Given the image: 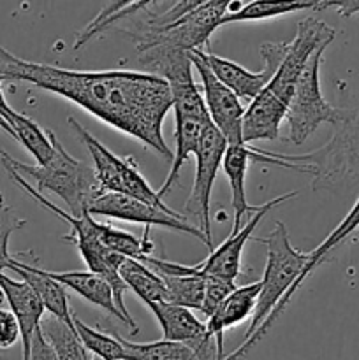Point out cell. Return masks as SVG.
<instances>
[{"mask_svg": "<svg viewBox=\"0 0 359 360\" xmlns=\"http://www.w3.org/2000/svg\"><path fill=\"white\" fill-rule=\"evenodd\" d=\"M88 214L90 217L101 214V217L115 218V220L129 221V224H141L144 225V229L162 227L172 232H182V234H189L199 239L204 246H208L210 252L213 250L204 232L197 225L190 224L185 214H180L176 211L158 210V207L150 206V204L125 195V193L104 192L94 200V204L88 210Z\"/></svg>", "mask_w": 359, "mask_h": 360, "instance_id": "9", "label": "cell"}, {"mask_svg": "<svg viewBox=\"0 0 359 360\" xmlns=\"http://www.w3.org/2000/svg\"><path fill=\"white\" fill-rule=\"evenodd\" d=\"M120 343L125 348V360H199L192 348L178 341L132 343L120 338Z\"/></svg>", "mask_w": 359, "mask_h": 360, "instance_id": "24", "label": "cell"}, {"mask_svg": "<svg viewBox=\"0 0 359 360\" xmlns=\"http://www.w3.org/2000/svg\"><path fill=\"white\" fill-rule=\"evenodd\" d=\"M7 123L14 130L16 141H20L28 153L35 158L37 165H46L56 153V136L53 132H44L34 120L21 115L18 111H11L7 116Z\"/></svg>", "mask_w": 359, "mask_h": 360, "instance_id": "18", "label": "cell"}, {"mask_svg": "<svg viewBox=\"0 0 359 360\" xmlns=\"http://www.w3.org/2000/svg\"><path fill=\"white\" fill-rule=\"evenodd\" d=\"M137 2H141V0H108V2L104 4V7L99 11L97 16H95L94 20H92L90 23H88L87 27L80 32L77 39H83L84 35L90 34L92 30H95L97 27H101L104 21H108L109 18H113L115 14H118V13H122V11L129 9L130 6H134V4H137Z\"/></svg>", "mask_w": 359, "mask_h": 360, "instance_id": "29", "label": "cell"}, {"mask_svg": "<svg viewBox=\"0 0 359 360\" xmlns=\"http://www.w3.org/2000/svg\"><path fill=\"white\" fill-rule=\"evenodd\" d=\"M326 49H317L308 60L296 83L285 112L289 130L287 141L296 146H301L322 123L334 125L340 116V108H333L320 90V63Z\"/></svg>", "mask_w": 359, "mask_h": 360, "instance_id": "7", "label": "cell"}, {"mask_svg": "<svg viewBox=\"0 0 359 360\" xmlns=\"http://www.w3.org/2000/svg\"><path fill=\"white\" fill-rule=\"evenodd\" d=\"M0 162L23 178H30L39 192H51L58 195L74 217H84L99 195L104 193L94 167L67 153L63 144L56 139V153L46 165H28L18 162L0 150Z\"/></svg>", "mask_w": 359, "mask_h": 360, "instance_id": "5", "label": "cell"}, {"mask_svg": "<svg viewBox=\"0 0 359 360\" xmlns=\"http://www.w3.org/2000/svg\"><path fill=\"white\" fill-rule=\"evenodd\" d=\"M120 276L127 288H130L146 306L153 304V302H168V290H165L160 274L155 273L141 260L125 257L120 266Z\"/></svg>", "mask_w": 359, "mask_h": 360, "instance_id": "19", "label": "cell"}, {"mask_svg": "<svg viewBox=\"0 0 359 360\" xmlns=\"http://www.w3.org/2000/svg\"><path fill=\"white\" fill-rule=\"evenodd\" d=\"M150 229H144L143 238H136V236L129 234L125 231L113 227V225L99 224L95 225V234L97 239L106 246V248L113 250V252L120 253L129 259H143V257L151 255L153 252V241L150 239Z\"/></svg>", "mask_w": 359, "mask_h": 360, "instance_id": "22", "label": "cell"}, {"mask_svg": "<svg viewBox=\"0 0 359 360\" xmlns=\"http://www.w3.org/2000/svg\"><path fill=\"white\" fill-rule=\"evenodd\" d=\"M296 195H298V192H287L284 195L275 197V199L266 200L264 204L257 206V210L250 214L246 224H243L239 231H231V234L225 238V241L218 248L211 250L210 257L203 260V262L196 264V266H183V264L169 262V260L157 259V257L151 255L143 257L139 260L146 264L148 267H151L157 274H199L203 278H218V280L236 281L239 271H241L243 246L252 238V232L256 231L257 225L260 224V220L267 213H271L275 207Z\"/></svg>", "mask_w": 359, "mask_h": 360, "instance_id": "6", "label": "cell"}, {"mask_svg": "<svg viewBox=\"0 0 359 360\" xmlns=\"http://www.w3.org/2000/svg\"><path fill=\"white\" fill-rule=\"evenodd\" d=\"M0 287L6 292L7 304L11 311L16 316L21 330V360H27L30 354V343L34 334L41 327L42 319H44L46 308L37 297L32 287L25 283L23 280L16 281L13 278L0 273Z\"/></svg>", "mask_w": 359, "mask_h": 360, "instance_id": "13", "label": "cell"}, {"mask_svg": "<svg viewBox=\"0 0 359 360\" xmlns=\"http://www.w3.org/2000/svg\"><path fill=\"white\" fill-rule=\"evenodd\" d=\"M319 0H252L234 13H227L220 21L222 25L239 23V21H259L284 14L298 13L305 9H317Z\"/></svg>", "mask_w": 359, "mask_h": 360, "instance_id": "20", "label": "cell"}, {"mask_svg": "<svg viewBox=\"0 0 359 360\" xmlns=\"http://www.w3.org/2000/svg\"><path fill=\"white\" fill-rule=\"evenodd\" d=\"M4 76L2 74H0V116H2L4 120H6L7 122V116H9V112L13 111V108H11L9 104H7V101H6V95H4V90H2V83H4Z\"/></svg>", "mask_w": 359, "mask_h": 360, "instance_id": "33", "label": "cell"}, {"mask_svg": "<svg viewBox=\"0 0 359 360\" xmlns=\"http://www.w3.org/2000/svg\"><path fill=\"white\" fill-rule=\"evenodd\" d=\"M333 136L324 146L303 155H285L260 150L264 164L294 169L313 178V188L320 185L351 186L359 183V105L340 109Z\"/></svg>", "mask_w": 359, "mask_h": 360, "instance_id": "4", "label": "cell"}, {"mask_svg": "<svg viewBox=\"0 0 359 360\" xmlns=\"http://www.w3.org/2000/svg\"><path fill=\"white\" fill-rule=\"evenodd\" d=\"M27 224L21 220L13 207L6 202L4 195L0 193V273L4 269H9V262L13 255L9 253V239L16 229L23 227Z\"/></svg>", "mask_w": 359, "mask_h": 360, "instance_id": "27", "label": "cell"}, {"mask_svg": "<svg viewBox=\"0 0 359 360\" xmlns=\"http://www.w3.org/2000/svg\"><path fill=\"white\" fill-rule=\"evenodd\" d=\"M336 37V30L317 18H305L298 23V32L267 86L253 98L243 116V141H273L280 136L289 102L296 83L313 53L327 48Z\"/></svg>", "mask_w": 359, "mask_h": 360, "instance_id": "2", "label": "cell"}, {"mask_svg": "<svg viewBox=\"0 0 359 360\" xmlns=\"http://www.w3.org/2000/svg\"><path fill=\"white\" fill-rule=\"evenodd\" d=\"M194 69L197 70L203 84V98L206 104L211 123L217 127L218 132L225 137L227 144H245L243 141V116L245 108L241 101L236 97L234 91L229 90L220 79L213 74L208 65L206 51L194 49L190 51Z\"/></svg>", "mask_w": 359, "mask_h": 360, "instance_id": "10", "label": "cell"}, {"mask_svg": "<svg viewBox=\"0 0 359 360\" xmlns=\"http://www.w3.org/2000/svg\"><path fill=\"white\" fill-rule=\"evenodd\" d=\"M355 229H359V197L358 200H355L354 206H352V210L347 213V217L338 224V227L334 229V231L331 232V234L327 236V238L324 239V241L320 243L313 252L308 253V262H306L305 269H303L301 276H299L298 280V285H296L298 290L301 288V285L305 283L306 278L312 274V271L324 262V259L329 255L331 250H334L341 241H345V239H347Z\"/></svg>", "mask_w": 359, "mask_h": 360, "instance_id": "25", "label": "cell"}, {"mask_svg": "<svg viewBox=\"0 0 359 360\" xmlns=\"http://www.w3.org/2000/svg\"><path fill=\"white\" fill-rule=\"evenodd\" d=\"M329 7H334L340 16L351 18L359 13V0H319L317 4V11L329 9Z\"/></svg>", "mask_w": 359, "mask_h": 360, "instance_id": "32", "label": "cell"}, {"mask_svg": "<svg viewBox=\"0 0 359 360\" xmlns=\"http://www.w3.org/2000/svg\"><path fill=\"white\" fill-rule=\"evenodd\" d=\"M41 330L55 350L56 360H92V354L83 347L73 322H63L49 315L42 319Z\"/></svg>", "mask_w": 359, "mask_h": 360, "instance_id": "21", "label": "cell"}, {"mask_svg": "<svg viewBox=\"0 0 359 360\" xmlns=\"http://www.w3.org/2000/svg\"><path fill=\"white\" fill-rule=\"evenodd\" d=\"M287 49L289 42H264V44H260V56L264 60V67L259 72H252L239 63L213 55L210 49L206 51V60L215 76L229 90L234 91L239 101L252 102L273 79Z\"/></svg>", "mask_w": 359, "mask_h": 360, "instance_id": "11", "label": "cell"}, {"mask_svg": "<svg viewBox=\"0 0 359 360\" xmlns=\"http://www.w3.org/2000/svg\"><path fill=\"white\" fill-rule=\"evenodd\" d=\"M9 269L14 271L18 276L25 283L32 287V290L37 294L41 302L44 304L46 311L49 315L56 316V319L63 320V322H73V313L69 308V297H67V290L60 281L49 274V271L37 269L35 266L23 262V260L13 257L9 262Z\"/></svg>", "mask_w": 359, "mask_h": 360, "instance_id": "14", "label": "cell"}, {"mask_svg": "<svg viewBox=\"0 0 359 360\" xmlns=\"http://www.w3.org/2000/svg\"><path fill=\"white\" fill-rule=\"evenodd\" d=\"M236 288L234 281L218 280V278H206V288H204V301L201 313L210 319L225 297Z\"/></svg>", "mask_w": 359, "mask_h": 360, "instance_id": "28", "label": "cell"}, {"mask_svg": "<svg viewBox=\"0 0 359 360\" xmlns=\"http://www.w3.org/2000/svg\"><path fill=\"white\" fill-rule=\"evenodd\" d=\"M252 146L248 144H229L225 150L222 167L231 185V204L234 210V221L231 231H239L243 225V218L250 217L257 206H250L246 200L245 179L248 165L252 164Z\"/></svg>", "mask_w": 359, "mask_h": 360, "instance_id": "16", "label": "cell"}, {"mask_svg": "<svg viewBox=\"0 0 359 360\" xmlns=\"http://www.w3.org/2000/svg\"><path fill=\"white\" fill-rule=\"evenodd\" d=\"M73 323L83 347L94 357H99L101 360H125V348L120 343L118 334L109 336L101 330L92 329L90 326L81 322L76 315H73Z\"/></svg>", "mask_w": 359, "mask_h": 360, "instance_id": "26", "label": "cell"}, {"mask_svg": "<svg viewBox=\"0 0 359 360\" xmlns=\"http://www.w3.org/2000/svg\"><path fill=\"white\" fill-rule=\"evenodd\" d=\"M18 340H21V330L16 316L13 311L0 308V350L14 347Z\"/></svg>", "mask_w": 359, "mask_h": 360, "instance_id": "30", "label": "cell"}, {"mask_svg": "<svg viewBox=\"0 0 359 360\" xmlns=\"http://www.w3.org/2000/svg\"><path fill=\"white\" fill-rule=\"evenodd\" d=\"M256 241L263 243L267 253L264 276L260 280L259 299L252 315V322L245 334V341L238 350L232 352L229 357H224V360L241 359L246 352L259 343L260 338L271 329V326L277 322L278 316L296 295L298 292L296 285L308 262V253L299 252L292 246L287 227L282 221H277L270 234L257 238Z\"/></svg>", "mask_w": 359, "mask_h": 360, "instance_id": "3", "label": "cell"}, {"mask_svg": "<svg viewBox=\"0 0 359 360\" xmlns=\"http://www.w3.org/2000/svg\"><path fill=\"white\" fill-rule=\"evenodd\" d=\"M168 290V302L201 311L206 278L199 274H160Z\"/></svg>", "mask_w": 359, "mask_h": 360, "instance_id": "23", "label": "cell"}, {"mask_svg": "<svg viewBox=\"0 0 359 360\" xmlns=\"http://www.w3.org/2000/svg\"><path fill=\"white\" fill-rule=\"evenodd\" d=\"M176 118V153L172 155L171 160V171H169L168 178H165L164 185L158 190V195L164 197L165 193L171 192V188L175 186V183L180 179V171L185 165V162L189 160L190 155H196L197 148H199L201 134L203 129L211 122H203L199 118H194V116H182L175 115Z\"/></svg>", "mask_w": 359, "mask_h": 360, "instance_id": "17", "label": "cell"}, {"mask_svg": "<svg viewBox=\"0 0 359 360\" xmlns=\"http://www.w3.org/2000/svg\"><path fill=\"white\" fill-rule=\"evenodd\" d=\"M0 130H2V132H6L7 136H11V137H13V139H16V136H14V130L11 129V127H9V123H7L6 120L2 118V116H0Z\"/></svg>", "mask_w": 359, "mask_h": 360, "instance_id": "34", "label": "cell"}, {"mask_svg": "<svg viewBox=\"0 0 359 360\" xmlns=\"http://www.w3.org/2000/svg\"><path fill=\"white\" fill-rule=\"evenodd\" d=\"M92 360H101L99 357H94V355H92Z\"/></svg>", "mask_w": 359, "mask_h": 360, "instance_id": "36", "label": "cell"}, {"mask_svg": "<svg viewBox=\"0 0 359 360\" xmlns=\"http://www.w3.org/2000/svg\"><path fill=\"white\" fill-rule=\"evenodd\" d=\"M0 74L67 98L92 116L141 141L160 157L172 151L162 136V123L172 108L168 81L136 70H73L18 58L0 44Z\"/></svg>", "mask_w": 359, "mask_h": 360, "instance_id": "1", "label": "cell"}, {"mask_svg": "<svg viewBox=\"0 0 359 360\" xmlns=\"http://www.w3.org/2000/svg\"><path fill=\"white\" fill-rule=\"evenodd\" d=\"M7 302V299H6V292H4V288L0 287V308H2L4 304H6Z\"/></svg>", "mask_w": 359, "mask_h": 360, "instance_id": "35", "label": "cell"}, {"mask_svg": "<svg viewBox=\"0 0 359 360\" xmlns=\"http://www.w3.org/2000/svg\"><path fill=\"white\" fill-rule=\"evenodd\" d=\"M227 146V141L218 132L217 127L213 123H208L201 134L199 148L194 155L196 157V178H194L192 190H190V195L185 204L187 217L196 220V225L204 232L211 248H213L210 224L211 192H213L215 178H217Z\"/></svg>", "mask_w": 359, "mask_h": 360, "instance_id": "8", "label": "cell"}, {"mask_svg": "<svg viewBox=\"0 0 359 360\" xmlns=\"http://www.w3.org/2000/svg\"><path fill=\"white\" fill-rule=\"evenodd\" d=\"M260 281L236 287L227 297L222 301L217 311L208 319L206 333L208 338L215 341L217 347V360H224V333L232 329L238 323L245 322L248 316L253 315L259 299Z\"/></svg>", "mask_w": 359, "mask_h": 360, "instance_id": "12", "label": "cell"}, {"mask_svg": "<svg viewBox=\"0 0 359 360\" xmlns=\"http://www.w3.org/2000/svg\"><path fill=\"white\" fill-rule=\"evenodd\" d=\"M27 360H56L55 350H53L51 345L46 341L41 327H39L37 333H35L34 338H32L30 354H28Z\"/></svg>", "mask_w": 359, "mask_h": 360, "instance_id": "31", "label": "cell"}, {"mask_svg": "<svg viewBox=\"0 0 359 360\" xmlns=\"http://www.w3.org/2000/svg\"><path fill=\"white\" fill-rule=\"evenodd\" d=\"M49 274H51L56 281H60L63 287L70 288V290L76 292L77 295H81L84 301L101 308L102 311H106L108 315L118 319L123 326L129 327L130 334H136L134 333L136 329L130 326L129 320L123 316V313L120 311L118 306H116L111 287H109V283L104 278L92 273V271H63V273H51V271H49Z\"/></svg>", "mask_w": 359, "mask_h": 360, "instance_id": "15", "label": "cell"}]
</instances>
